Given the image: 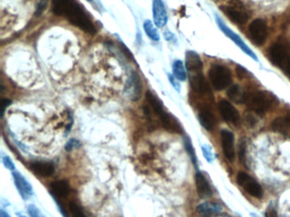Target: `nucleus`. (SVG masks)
Segmentation results:
<instances>
[{
	"label": "nucleus",
	"mask_w": 290,
	"mask_h": 217,
	"mask_svg": "<svg viewBox=\"0 0 290 217\" xmlns=\"http://www.w3.org/2000/svg\"><path fill=\"white\" fill-rule=\"evenodd\" d=\"M52 10L55 14L66 17L72 24L87 33H96L93 22L75 0H52Z\"/></svg>",
	"instance_id": "f257e3e1"
},
{
	"label": "nucleus",
	"mask_w": 290,
	"mask_h": 217,
	"mask_svg": "<svg viewBox=\"0 0 290 217\" xmlns=\"http://www.w3.org/2000/svg\"><path fill=\"white\" fill-rule=\"evenodd\" d=\"M276 98L272 93L266 91H259L249 95L246 100L249 110L256 114L263 115L269 111L273 103H275Z\"/></svg>",
	"instance_id": "f03ea898"
},
{
	"label": "nucleus",
	"mask_w": 290,
	"mask_h": 217,
	"mask_svg": "<svg viewBox=\"0 0 290 217\" xmlns=\"http://www.w3.org/2000/svg\"><path fill=\"white\" fill-rule=\"evenodd\" d=\"M209 76L212 85L216 90L225 89L231 83V72L225 66H212Z\"/></svg>",
	"instance_id": "7ed1b4c3"
},
{
	"label": "nucleus",
	"mask_w": 290,
	"mask_h": 217,
	"mask_svg": "<svg viewBox=\"0 0 290 217\" xmlns=\"http://www.w3.org/2000/svg\"><path fill=\"white\" fill-rule=\"evenodd\" d=\"M270 58L276 66H279L290 78V55L283 45L275 44L270 49Z\"/></svg>",
	"instance_id": "20e7f679"
},
{
	"label": "nucleus",
	"mask_w": 290,
	"mask_h": 217,
	"mask_svg": "<svg viewBox=\"0 0 290 217\" xmlns=\"http://www.w3.org/2000/svg\"><path fill=\"white\" fill-rule=\"evenodd\" d=\"M237 182L240 187H242L247 193H249L251 196L256 198H261L263 195L262 188L259 183L253 178L252 176H249L244 173H239L237 176Z\"/></svg>",
	"instance_id": "39448f33"
},
{
	"label": "nucleus",
	"mask_w": 290,
	"mask_h": 217,
	"mask_svg": "<svg viewBox=\"0 0 290 217\" xmlns=\"http://www.w3.org/2000/svg\"><path fill=\"white\" fill-rule=\"evenodd\" d=\"M216 21H217L218 26H219V28H220L221 31H223L225 34H226V36H227L228 38H231V41L233 42V43H235L236 44L238 45L239 48H241L242 51L244 52L247 56L251 57V58H252L254 60H256V61H258V60H259V59H258V57L256 56V54L249 48V46L246 44L242 38L239 37V35L235 33L234 31H231L230 28H227L224 22L222 21V20H221L218 16H216Z\"/></svg>",
	"instance_id": "423d86ee"
},
{
	"label": "nucleus",
	"mask_w": 290,
	"mask_h": 217,
	"mask_svg": "<svg viewBox=\"0 0 290 217\" xmlns=\"http://www.w3.org/2000/svg\"><path fill=\"white\" fill-rule=\"evenodd\" d=\"M125 93L129 100L137 101L142 98V83L137 73H132L125 87Z\"/></svg>",
	"instance_id": "0eeeda50"
},
{
	"label": "nucleus",
	"mask_w": 290,
	"mask_h": 217,
	"mask_svg": "<svg viewBox=\"0 0 290 217\" xmlns=\"http://www.w3.org/2000/svg\"><path fill=\"white\" fill-rule=\"evenodd\" d=\"M249 32L253 41L257 45H262L267 38L268 31L266 22L261 19H256L249 26Z\"/></svg>",
	"instance_id": "6e6552de"
},
{
	"label": "nucleus",
	"mask_w": 290,
	"mask_h": 217,
	"mask_svg": "<svg viewBox=\"0 0 290 217\" xmlns=\"http://www.w3.org/2000/svg\"><path fill=\"white\" fill-rule=\"evenodd\" d=\"M221 145L226 158L232 161L235 158V148H234V136L233 133L228 130L221 131Z\"/></svg>",
	"instance_id": "1a4fd4ad"
},
{
	"label": "nucleus",
	"mask_w": 290,
	"mask_h": 217,
	"mask_svg": "<svg viewBox=\"0 0 290 217\" xmlns=\"http://www.w3.org/2000/svg\"><path fill=\"white\" fill-rule=\"evenodd\" d=\"M13 179L15 185L17 188L18 193L21 195V198L25 200H28L33 194L32 187L30 183L22 176V174L16 171L13 173Z\"/></svg>",
	"instance_id": "9d476101"
},
{
	"label": "nucleus",
	"mask_w": 290,
	"mask_h": 217,
	"mask_svg": "<svg viewBox=\"0 0 290 217\" xmlns=\"http://www.w3.org/2000/svg\"><path fill=\"white\" fill-rule=\"evenodd\" d=\"M219 111L221 116L227 122L236 123L240 119V115L235 107L226 100H221L219 103Z\"/></svg>",
	"instance_id": "9b49d317"
},
{
	"label": "nucleus",
	"mask_w": 290,
	"mask_h": 217,
	"mask_svg": "<svg viewBox=\"0 0 290 217\" xmlns=\"http://www.w3.org/2000/svg\"><path fill=\"white\" fill-rule=\"evenodd\" d=\"M29 167L35 175L40 177H48L55 173V166L52 162L45 160L32 162Z\"/></svg>",
	"instance_id": "f8f14e48"
},
{
	"label": "nucleus",
	"mask_w": 290,
	"mask_h": 217,
	"mask_svg": "<svg viewBox=\"0 0 290 217\" xmlns=\"http://www.w3.org/2000/svg\"><path fill=\"white\" fill-rule=\"evenodd\" d=\"M154 23L158 28H163L168 21V15L162 0H154L152 5Z\"/></svg>",
	"instance_id": "ddd939ff"
},
{
	"label": "nucleus",
	"mask_w": 290,
	"mask_h": 217,
	"mask_svg": "<svg viewBox=\"0 0 290 217\" xmlns=\"http://www.w3.org/2000/svg\"><path fill=\"white\" fill-rule=\"evenodd\" d=\"M190 84L192 88L198 93H207L210 91L205 77L201 72H190Z\"/></svg>",
	"instance_id": "4468645a"
},
{
	"label": "nucleus",
	"mask_w": 290,
	"mask_h": 217,
	"mask_svg": "<svg viewBox=\"0 0 290 217\" xmlns=\"http://www.w3.org/2000/svg\"><path fill=\"white\" fill-rule=\"evenodd\" d=\"M49 189L52 196L55 199H65L71 192L69 184L64 180H59L53 182L49 185Z\"/></svg>",
	"instance_id": "2eb2a0df"
},
{
	"label": "nucleus",
	"mask_w": 290,
	"mask_h": 217,
	"mask_svg": "<svg viewBox=\"0 0 290 217\" xmlns=\"http://www.w3.org/2000/svg\"><path fill=\"white\" fill-rule=\"evenodd\" d=\"M159 118L166 130L172 132H177V133H180L182 131L179 121L167 111L163 112Z\"/></svg>",
	"instance_id": "dca6fc26"
},
{
	"label": "nucleus",
	"mask_w": 290,
	"mask_h": 217,
	"mask_svg": "<svg viewBox=\"0 0 290 217\" xmlns=\"http://www.w3.org/2000/svg\"><path fill=\"white\" fill-rule=\"evenodd\" d=\"M186 66L189 72H201L203 69V62L199 56L193 51H188L186 56Z\"/></svg>",
	"instance_id": "f3484780"
},
{
	"label": "nucleus",
	"mask_w": 290,
	"mask_h": 217,
	"mask_svg": "<svg viewBox=\"0 0 290 217\" xmlns=\"http://www.w3.org/2000/svg\"><path fill=\"white\" fill-rule=\"evenodd\" d=\"M195 182H196L197 193L200 198L204 199V198H208L212 195V189H211L210 186L205 178V176L202 173H198L196 174Z\"/></svg>",
	"instance_id": "a211bd4d"
},
{
	"label": "nucleus",
	"mask_w": 290,
	"mask_h": 217,
	"mask_svg": "<svg viewBox=\"0 0 290 217\" xmlns=\"http://www.w3.org/2000/svg\"><path fill=\"white\" fill-rule=\"evenodd\" d=\"M224 11L231 21H234L238 24H244L246 21H248V15L246 14L245 11H242L240 9L228 6L224 8Z\"/></svg>",
	"instance_id": "6ab92c4d"
},
{
	"label": "nucleus",
	"mask_w": 290,
	"mask_h": 217,
	"mask_svg": "<svg viewBox=\"0 0 290 217\" xmlns=\"http://www.w3.org/2000/svg\"><path fill=\"white\" fill-rule=\"evenodd\" d=\"M273 128L274 131L290 137V115L284 117L276 118L273 121Z\"/></svg>",
	"instance_id": "aec40b11"
},
{
	"label": "nucleus",
	"mask_w": 290,
	"mask_h": 217,
	"mask_svg": "<svg viewBox=\"0 0 290 217\" xmlns=\"http://www.w3.org/2000/svg\"><path fill=\"white\" fill-rule=\"evenodd\" d=\"M145 97H146V100L148 102L150 108L152 109V111L155 113L156 116L158 117H159L164 111H166L164 110V107H163L162 101L159 100L158 96H156L155 94H153L150 91H147L146 94H145Z\"/></svg>",
	"instance_id": "412c9836"
},
{
	"label": "nucleus",
	"mask_w": 290,
	"mask_h": 217,
	"mask_svg": "<svg viewBox=\"0 0 290 217\" xmlns=\"http://www.w3.org/2000/svg\"><path fill=\"white\" fill-rule=\"evenodd\" d=\"M227 96L237 103H246L248 95L239 85H233L227 90Z\"/></svg>",
	"instance_id": "4be33fe9"
},
{
	"label": "nucleus",
	"mask_w": 290,
	"mask_h": 217,
	"mask_svg": "<svg viewBox=\"0 0 290 217\" xmlns=\"http://www.w3.org/2000/svg\"><path fill=\"white\" fill-rule=\"evenodd\" d=\"M198 120L200 121V124L206 130H211L215 124V120L213 116V114L208 110H203L200 111V113L198 114Z\"/></svg>",
	"instance_id": "5701e85b"
},
{
	"label": "nucleus",
	"mask_w": 290,
	"mask_h": 217,
	"mask_svg": "<svg viewBox=\"0 0 290 217\" xmlns=\"http://www.w3.org/2000/svg\"><path fill=\"white\" fill-rule=\"evenodd\" d=\"M197 212L204 217H209L212 214L219 212L221 208L216 203H204L198 205L197 208Z\"/></svg>",
	"instance_id": "b1692460"
},
{
	"label": "nucleus",
	"mask_w": 290,
	"mask_h": 217,
	"mask_svg": "<svg viewBox=\"0 0 290 217\" xmlns=\"http://www.w3.org/2000/svg\"><path fill=\"white\" fill-rule=\"evenodd\" d=\"M173 72L176 78L180 81H185L187 79V73L185 70V66L181 60H176L173 65Z\"/></svg>",
	"instance_id": "393cba45"
},
{
	"label": "nucleus",
	"mask_w": 290,
	"mask_h": 217,
	"mask_svg": "<svg viewBox=\"0 0 290 217\" xmlns=\"http://www.w3.org/2000/svg\"><path fill=\"white\" fill-rule=\"evenodd\" d=\"M144 30L146 35L153 41H159L160 37H159V31H157L152 21H145L144 22Z\"/></svg>",
	"instance_id": "a878e982"
},
{
	"label": "nucleus",
	"mask_w": 290,
	"mask_h": 217,
	"mask_svg": "<svg viewBox=\"0 0 290 217\" xmlns=\"http://www.w3.org/2000/svg\"><path fill=\"white\" fill-rule=\"evenodd\" d=\"M69 213L72 217H88L84 213L83 208L75 201H71L69 203Z\"/></svg>",
	"instance_id": "bb28decb"
},
{
	"label": "nucleus",
	"mask_w": 290,
	"mask_h": 217,
	"mask_svg": "<svg viewBox=\"0 0 290 217\" xmlns=\"http://www.w3.org/2000/svg\"><path fill=\"white\" fill-rule=\"evenodd\" d=\"M28 212L31 217H45V215L42 213L41 210L34 204H29L28 206Z\"/></svg>",
	"instance_id": "cd10ccee"
},
{
	"label": "nucleus",
	"mask_w": 290,
	"mask_h": 217,
	"mask_svg": "<svg viewBox=\"0 0 290 217\" xmlns=\"http://www.w3.org/2000/svg\"><path fill=\"white\" fill-rule=\"evenodd\" d=\"M2 162H3L5 168H7L8 170H10L11 172H15L16 166H15L14 162L12 161V159L9 156H7V155H3L2 156Z\"/></svg>",
	"instance_id": "c85d7f7f"
},
{
	"label": "nucleus",
	"mask_w": 290,
	"mask_h": 217,
	"mask_svg": "<svg viewBox=\"0 0 290 217\" xmlns=\"http://www.w3.org/2000/svg\"><path fill=\"white\" fill-rule=\"evenodd\" d=\"M239 159L242 164L246 166V144L245 142L242 141L239 145Z\"/></svg>",
	"instance_id": "c756f323"
},
{
	"label": "nucleus",
	"mask_w": 290,
	"mask_h": 217,
	"mask_svg": "<svg viewBox=\"0 0 290 217\" xmlns=\"http://www.w3.org/2000/svg\"><path fill=\"white\" fill-rule=\"evenodd\" d=\"M80 146H81V143L79 140H77L75 138H72L66 143L65 148H66V151H71V150H73V148H80Z\"/></svg>",
	"instance_id": "7c9ffc66"
},
{
	"label": "nucleus",
	"mask_w": 290,
	"mask_h": 217,
	"mask_svg": "<svg viewBox=\"0 0 290 217\" xmlns=\"http://www.w3.org/2000/svg\"><path fill=\"white\" fill-rule=\"evenodd\" d=\"M48 6V0H41L39 2V4L37 6V11H36V16H39L43 14V12L46 10V8Z\"/></svg>",
	"instance_id": "2f4dec72"
},
{
	"label": "nucleus",
	"mask_w": 290,
	"mask_h": 217,
	"mask_svg": "<svg viewBox=\"0 0 290 217\" xmlns=\"http://www.w3.org/2000/svg\"><path fill=\"white\" fill-rule=\"evenodd\" d=\"M244 121H245V124L247 125L248 127H253L254 125L256 124V119L253 116V115L247 114L245 115Z\"/></svg>",
	"instance_id": "473e14b6"
},
{
	"label": "nucleus",
	"mask_w": 290,
	"mask_h": 217,
	"mask_svg": "<svg viewBox=\"0 0 290 217\" xmlns=\"http://www.w3.org/2000/svg\"><path fill=\"white\" fill-rule=\"evenodd\" d=\"M186 148H187V152L189 153V155H191V157H192V159H193L194 164H195V163H196L195 154H194L193 148V146H192V145H191V143L189 140H187V141H186Z\"/></svg>",
	"instance_id": "72a5a7b5"
},
{
	"label": "nucleus",
	"mask_w": 290,
	"mask_h": 217,
	"mask_svg": "<svg viewBox=\"0 0 290 217\" xmlns=\"http://www.w3.org/2000/svg\"><path fill=\"white\" fill-rule=\"evenodd\" d=\"M169 82H170V83L172 84L173 87H174L176 88V90H177V91H178V92H179V91H180V84L177 83V79H176V76H171V75H169Z\"/></svg>",
	"instance_id": "f704fd0d"
},
{
	"label": "nucleus",
	"mask_w": 290,
	"mask_h": 217,
	"mask_svg": "<svg viewBox=\"0 0 290 217\" xmlns=\"http://www.w3.org/2000/svg\"><path fill=\"white\" fill-rule=\"evenodd\" d=\"M266 217H278L276 214V210L273 207H269L266 210Z\"/></svg>",
	"instance_id": "c9c22d12"
},
{
	"label": "nucleus",
	"mask_w": 290,
	"mask_h": 217,
	"mask_svg": "<svg viewBox=\"0 0 290 217\" xmlns=\"http://www.w3.org/2000/svg\"><path fill=\"white\" fill-rule=\"evenodd\" d=\"M203 152H204V156L208 161L212 160V154H211L210 149H209L207 147H203Z\"/></svg>",
	"instance_id": "e433bc0d"
},
{
	"label": "nucleus",
	"mask_w": 290,
	"mask_h": 217,
	"mask_svg": "<svg viewBox=\"0 0 290 217\" xmlns=\"http://www.w3.org/2000/svg\"><path fill=\"white\" fill-rule=\"evenodd\" d=\"M237 73H238L239 76L242 78L247 74V71L243 67H242V66H238V68H237Z\"/></svg>",
	"instance_id": "4c0bfd02"
},
{
	"label": "nucleus",
	"mask_w": 290,
	"mask_h": 217,
	"mask_svg": "<svg viewBox=\"0 0 290 217\" xmlns=\"http://www.w3.org/2000/svg\"><path fill=\"white\" fill-rule=\"evenodd\" d=\"M11 104V101L8 100H3V102H2V116H4V111H5V109L7 108L9 105Z\"/></svg>",
	"instance_id": "58836bf2"
},
{
	"label": "nucleus",
	"mask_w": 290,
	"mask_h": 217,
	"mask_svg": "<svg viewBox=\"0 0 290 217\" xmlns=\"http://www.w3.org/2000/svg\"><path fill=\"white\" fill-rule=\"evenodd\" d=\"M0 217H11V216L4 210H1L0 211Z\"/></svg>",
	"instance_id": "ea45409f"
},
{
	"label": "nucleus",
	"mask_w": 290,
	"mask_h": 217,
	"mask_svg": "<svg viewBox=\"0 0 290 217\" xmlns=\"http://www.w3.org/2000/svg\"><path fill=\"white\" fill-rule=\"evenodd\" d=\"M16 216H17V217H26L24 214L21 213V212H17V213H16Z\"/></svg>",
	"instance_id": "a19ab883"
},
{
	"label": "nucleus",
	"mask_w": 290,
	"mask_h": 217,
	"mask_svg": "<svg viewBox=\"0 0 290 217\" xmlns=\"http://www.w3.org/2000/svg\"><path fill=\"white\" fill-rule=\"evenodd\" d=\"M87 1H92V0H87Z\"/></svg>",
	"instance_id": "79ce46f5"
}]
</instances>
